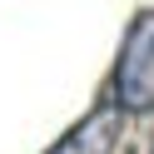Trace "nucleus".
I'll return each instance as SVG.
<instances>
[{
	"mask_svg": "<svg viewBox=\"0 0 154 154\" xmlns=\"http://www.w3.org/2000/svg\"><path fill=\"white\" fill-rule=\"evenodd\" d=\"M119 139H124V109L109 100V104H100V109H90L55 149H45V154H119Z\"/></svg>",
	"mask_w": 154,
	"mask_h": 154,
	"instance_id": "f03ea898",
	"label": "nucleus"
},
{
	"mask_svg": "<svg viewBox=\"0 0 154 154\" xmlns=\"http://www.w3.org/2000/svg\"><path fill=\"white\" fill-rule=\"evenodd\" d=\"M114 104L124 114L154 109V10H139L124 30L119 65H114Z\"/></svg>",
	"mask_w": 154,
	"mask_h": 154,
	"instance_id": "f257e3e1",
	"label": "nucleus"
}]
</instances>
